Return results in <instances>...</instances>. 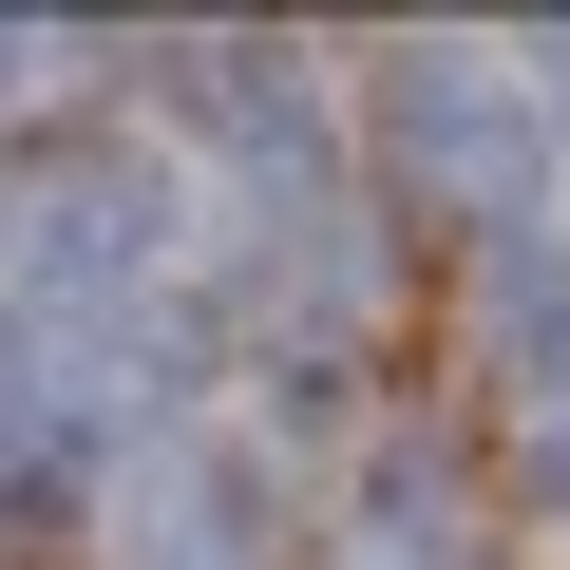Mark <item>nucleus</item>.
<instances>
[{"mask_svg": "<svg viewBox=\"0 0 570 570\" xmlns=\"http://www.w3.org/2000/svg\"><path fill=\"white\" fill-rule=\"evenodd\" d=\"M153 247H171V171L96 153L77 190L20 209V305H39V324H58V305H115V285H153Z\"/></svg>", "mask_w": 570, "mask_h": 570, "instance_id": "f257e3e1", "label": "nucleus"}, {"mask_svg": "<svg viewBox=\"0 0 570 570\" xmlns=\"http://www.w3.org/2000/svg\"><path fill=\"white\" fill-rule=\"evenodd\" d=\"M381 115H400V153H438V171L494 209V247L532 228V96H513L494 58H400V77H381Z\"/></svg>", "mask_w": 570, "mask_h": 570, "instance_id": "f03ea898", "label": "nucleus"}, {"mask_svg": "<svg viewBox=\"0 0 570 570\" xmlns=\"http://www.w3.org/2000/svg\"><path fill=\"white\" fill-rule=\"evenodd\" d=\"M266 513H285V494H266L247 438H171V456L134 475V551H153V570H266V551H285Z\"/></svg>", "mask_w": 570, "mask_h": 570, "instance_id": "7ed1b4c3", "label": "nucleus"}, {"mask_svg": "<svg viewBox=\"0 0 570 570\" xmlns=\"http://www.w3.org/2000/svg\"><path fill=\"white\" fill-rule=\"evenodd\" d=\"M494 343L532 362V400H570V247H551V228L494 247Z\"/></svg>", "mask_w": 570, "mask_h": 570, "instance_id": "20e7f679", "label": "nucleus"}, {"mask_svg": "<svg viewBox=\"0 0 570 570\" xmlns=\"http://www.w3.org/2000/svg\"><path fill=\"white\" fill-rule=\"evenodd\" d=\"M532 494H570V438H532Z\"/></svg>", "mask_w": 570, "mask_h": 570, "instance_id": "39448f33", "label": "nucleus"}]
</instances>
